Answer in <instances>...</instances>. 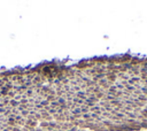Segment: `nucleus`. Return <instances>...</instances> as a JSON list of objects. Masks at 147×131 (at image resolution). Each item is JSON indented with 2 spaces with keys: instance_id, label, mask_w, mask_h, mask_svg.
<instances>
[]
</instances>
